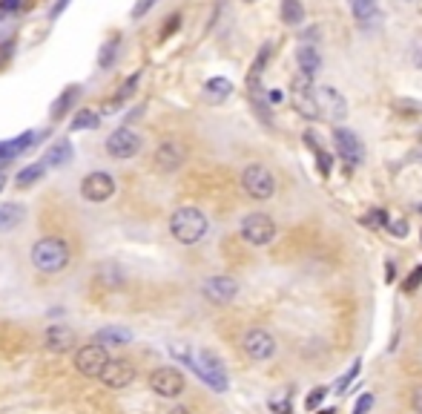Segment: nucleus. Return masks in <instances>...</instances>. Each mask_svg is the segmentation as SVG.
<instances>
[{"mask_svg": "<svg viewBox=\"0 0 422 414\" xmlns=\"http://www.w3.org/2000/svg\"><path fill=\"white\" fill-rule=\"evenodd\" d=\"M29 259H32V267L38 273H60V270H66L69 262H72V250H69V245L58 236H43L32 245Z\"/></svg>", "mask_w": 422, "mask_h": 414, "instance_id": "nucleus-1", "label": "nucleus"}, {"mask_svg": "<svg viewBox=\"0 0 422 414\" xmlns=\"http://www.w3.org/2000/svg\"><path fill=\"white\" fill-rule=\"evenodd\" d=\"M173 357H178L181 363H187L207 386H213L216 391H227V374H224V366H222V360L213 354V351H201L198 357H193L184 345H173Z\"/></svg>", "mask_w": 422, "mask_h": 414, "instance_id": "nucleus-2", "label": "nucleus"}, {"mask_svg": "<svg viewBox=\"0 0 422 414\" xmlns=\"http://www.w3.org/2000/svg\"><path fill=\"white\" fill-rule=\"evenodd\" d=\"M207 230H210V222L198 207H178L170 216V236L181 245H198L207 236Z\"/></svg>", "mask_w": 422, "mask_h": 414, "instance_id": "nucleus-3", "label": "nucleus"}, {"mask_svg": "<svg viewBox=\"0 0 422 414\" xmlns=\"http://www.w3.org/2000/svg\"><path fill=\"white\" fill-rule=\"evenodd\" d=\"M242 190L253 201H267V198L276 196V176L264 164H250L242 173Z\"/></svg>", "mask_w": 422, "mask_h": 414, "instance_id": "nucleus-4", "label": "nucleus"}, {"mask_svg": "<svg viewBox=\"0 0 422 414\" xmlns=\"http://www.w3.org/2000/svg\"><path fill=\"white\" fill-rule=\"evenodd\" d=\"M239 233H242V239H244L247 245H253V248H264V245H270V242L276 239L278 228H276V222H273L267 213H250V216L242 219Z\"/></svg>", "mask_w": 422, "mask_h": 414, "instance_id": "nucleus-5", "label": "nucleus"}, {"mask_svg": "<svg viewBox=\"0 0 422 414\" xmlns=\"http://www.w3.org/2000/svg\"><path fill=\"white\" fill-rule=\"evenodd\" d=\"M141 135L132 129V127H118V129H112L109 132V138H107V153H109V159H118V161H126V159H132V156H138L141 153Z\"/></svg>", "mask_w": 422, "mask_h": 414, "instance_id": "nucleus-6", "label": "nucleus"}, {"mask_svg": "<svg viewBox=\"0 0 422 414\" xmlns=\"http://www.w3.org/2000/svg\"><path fill=\"white\" fill-rule=\"evenodd\" d=\"M107 363H109V354H107V345H101V342L81 345L75 351V371L84 377H101Z\"/></svg>", "mask_w": 422, "mask_h": 414, "instance_id": "nucleus-7", "label": "nucleus"}, {"mask_svg": "<svg viewBox=\"0 0 422 414\" xmlns=\"http://www.w3.org/2000/svg\"><path fill=\"white\" fill-rule=\"evenodd\" d=\"M242 351H244L250 360L264 363V360H270V357L276 354V339H273V334L264 331V328H250V331H244V336H242Z\"/></svg>", "mask_w": 422, "mask_h": 414, "instance_id": "nucleus-8", "label": "nucleus"}, {"mask_svg": "<svg viewBox=\"0 0 422 414\" xmlns=\"http://www.w3.org/2000/svg\"><path fill=\"white\" fill-rule=\"evenodd\" d=\"M115 190H118L115 176H109V173H104V170H95V173L84 176V181H81V196H84L87 201H92V204L109 201V198L115 196Z\"/></svg>", "mask_w": 422, "mask_h": 414, "instance_id": "nucleus-9", "label": "nucleus"}, {"mask_svg": "<svg viewBox=\"0 0 422 414\" xmlns=\"http://www.w3.org/2000/svg\"><path fill=\"white\" fill-rule=\"evenodd\" d=\"M184 161H187V147L178 142V138H164L156 150V156H153V164L161 173H175L184 167Z\"/></svg>", "mask_w": 422, "mask_h": 414, "instance_id": "nucleus-10", "label": "nucleus"}, {"mask_svg": "<svg viewBox=\"0 0 422 414\" xmlns=\"http://www.w3.org/2000/svg\"><path fill=\"white\" fill-rule=\"evenodd\" d=\"M184 386H187L184 374H181L178 368H173V366L156 368V371L150 374V388H153L158 397H167V400H173V397H178V394L184 391Z\"/></svg>", "mask_w": 422, "mask_h": 414, "instance_id": "nucleus-11", "label": "nucleus"}, {"mask_svg": "<svg viewBox=\"0 0 422 414\" xmlns=\"http://www.w3.org/2000/svg\"><path fill=\"white\" fill-rule=\"evenodd\" d=\"M316 107H319V118L325 121H342L347 115V101L333 87H316Z\"/></svg>", "mask_w": 422, "mask_h": 414, "instance_id": "nucleus-12", "label": "nucleus"}, {"mask_svg": "<svg viewBox=\"0 0 422 414\" xmlns=\"http://www.w3.org/2000/svg\"><path fill=\"white\" fill-rule=\"evenodd\" d=\"M43 345H46V351L52 354H69L78 345V334L69 328L66 322H55L43 331Z\"/></svg>", "mask_w": 422, "mask_h": 414, "instance_id": "nucleus-13", "label": "nucleus"}, {"mask_svg": "<svg viewBox=\"0 0 422 414\" xmlns=\"http://www.w3.org/2000/svg\"><path fill=\"white\" fill-rule=\"evenodd\" d=\"M201 294H204L210 302H216V305H227V302L236 299L239 282L233 280V276H210V280L201 285Z\"/></svg>", "mask_w": 422, "mask_h": 414, "instance_id": "nucleus-14", "label": "nucleus"}, {"mask_svg": "<svg viewBox=\"0 0 422 414\" xmlns=\"http://www.w3.org/2000/svg\"><path fill=\"white\" fill-rule=\"evenodd\" d=\"M333 144H336L339 156H342L347 164H362L365 147H362V142H359L357 132H350V129H345V127H336V129H333Z\"/></svg>", "mask_w": 422, "mask_h": 414, "instance_id": "nucleus-15", "label": "nucleus"}, {"mask_svg": "<svg viewBox=\"0 0 422 414\" xmlns=\"http://www.w3.org/2000/svg\"><path fill=\"white\" fill-rule=\"evenodd\" d=\"M293 107L305 115V118H310V121H316L319 118V107H316V87H313V81L310 78H305V75H299L296 81H293Z\"/></svg>", "mask_w": 422, "mask_h": 414, "instance_id": "nucleus-16", "label": "nucleus"}, {"mask_svg": "<svg viewBox=\"0 0 422 414\" xmlns=\"http://www.w3.org/2000/svg\"><path fill=\"white\" fill-rule=\"evenodd\" d=\"M98 380H101L107 388H126V386L135 380V366H132L129 360H121V357H118V360H109Z\"/></svg>", "mask_w": 422, "mask_h": 414, "instance_id": "nucleus-17", "label": "nucleus"}, {"mask_svg": "<svg viewBox=\"0 0 422 414\" xmlns=\"http://www.w3.org/2000/svg\"><path fill=\"white\" fill-rule=\"evenodd\" d=\"M296 63H299V73L313 81L322 69V52L316 49V43H302L296 49Z\"/></svg>", "mask_w": 422, "mask_h": 414, "instance_id": "nucleus-18", "label": "nucleus"}, {"mask_svg": "<svg viewBox=\"0 0 422 414\" xmlns=\"http://www.w3.org/2000/svg\"><path fill=\"white\" fill-rule=\"evenodd\" d=\"M72 159H75V147H72V142H69V138H58V142L46 150L43 164H46V167H63V164H69Z\"/></svg>", "mask_w": 422, "mask_h": 414, "instance_id": "nucleus-19", "label": "nucleus"}, {"mask_svg": "<svg viewBox=\"0 0 422 414\" xmlns=\"http://www.w3.org/2000/svg\"><path fill=\"white\" fill-rule=\"evenodd\" d=\"M95 342L101 345H112V349H121V345L132 342V331L129 328H121V325H107L95 334Z\"/></svg>", "mask_w": 422, "mask_h": 414, "instance_id": "nucleus-20", "label": "nucleus"}, {"mask_svg": "<svg viewBox=\"0 0 422 414\" xmlns=\"http://www.w3.org/2000/svg\"><path fill=\"white\" fill-rule=\"evenodd\" d=\"M347 6H350V12H354L359 26H368L379 12V0H347Z\"/></svg>", "mask_w": 422, "mask_h": 414, "instance_id": "nucleus-21", "label": "nucleus"}, {"mask_svg": "<svg viewBox=\"0 0 422 414\" xmlns=\"http://www.w3.org/2000/svg\"><path fill=\"white\" fill-rule=\"evenodd\" d=\"M23 219H26V207L23 204H0V233L18 228Z\"/></svg>", "mask_w": 422, "mask_h": 414, "instance_id": "nucleus-22", "label": "nucleus"}, {"mask_svg": "<svg viewBox=\"0 0 422 414\" xmlns=\"http://www.w3.org/2000/svg\"><path fill=\"white\" fill-rule=\"evenodd\" d=\"M278 15H281V23H288V26H302L305 23V6L299 4V0H281Z\"/></svg>", "mask_w": 422, "mask_h": 414, "instance_id": "nucleus-23", "label": "nucleus"}, {"mask_svg": "<svg viewBox=\"0 0 422 414\" xmlns=\"http://www.w3.org/2000/svg\"><path fill=\"white\" fill-rule=\"evenodd\" d=\"M204 92H207V98L213 104H222V101H227L233 95V84L227 78H210L204 84Z\"/></svg>", "mask_w": 422, "mask_h": 414, "instance_id": "nucleus-24", "label": "nucleus"}, {"mask_svg": "<svg viewBox=\"0 0 422 414\" xmlns=\"http://www.w3.org/2000/svg\"><path fill=\"white\" fill-rule=\"evenodd\" d=\"M49 167L43 164V161H38V164H29V167H23V170H18V176H15V184L18 187H32L35 181H40L43 179V173H46Z\"/></svg>", "mask_w": 422, "mask_h": 414, "instance_id": "nucleus-25", "label": "nucleus"}, {"mask_svg": "<svg viewBox=\"0 0 422 414\" xmlns=\"http://www.w3.org/2000/svg\"><path fill=\"white\" fill-rule=\"evenodd\" d=\"M98 124H101V115L95 110H78L69 127H72V129H95Z\"/></svg>", "mask_w": 422, "mask_h": 414, "instance_id": "nucleus-26", "label": "nucleus"}, {"mask_svg": "<svg viewBox=\"0 0 422 414\" xmlns=\"http://www.w3.org/2000/svg\"><path fill=\"white\" fill-rule=\"evenodd\" d=\"M270 52H273V49H270V43H264V46H261V52L256 55V60H253V66H250V78H247V81H250V87H256V81L261 78L264 66H267V60H270Z\"/></svg>", "mask_w": 422, "mask_h": 414, "instance_id": "nucleus-27", "label": "nucleus"}, {"mask_svg": "<svg viewBox=\"0 0 422 414\" xmlns=\"http://www.w3.org/2000/svg\"><path fill=\"white\" fill-rule=\"evenodd\" d=\"M98 282H101V285L115 288V285H121V282H124V270H121L118 265H104V267L98 270Z\"/></svg>", "mask_w": 422, "mask_h": 414, "instance_id": "nucleus-28", "label": "nucleus"}, {"mask_svg": "<svg viewBox=\"0 0 422 414\" xmlns=\"http://www.w3.org/2000/svg\"><path fill=\"white\" fill-rule=\"evenodd\" d=\"M75 98H78V87H69V90H66V92H63V95H60V98L52 104L49 115H52V118H60V115H63L69 107H72V101H75Z\"/></svg>", "mask_w": 422, "mask_h": 414, "instance_id": "nucleus-29", "label": "nucleus"}, {"mask_svg": "<svg viewBox=\"0 0 422 414\" xmlns=\"http://www.w3.org/2000/svg\"><path fill=\"white\" fill-rule=\"evenodd\" d=\"M313 153H316V164H319V173H322V176L328 179V176H330V170H333V156H330L328 150H322V147H316Z\"/></svg>", "mask_w": 422, "mask_h": 414, "instance_id": "nucleus-30", "label": "nucleus"}, {"mask_svg": "<svg viewBox=\"0 0 422 414\" xmlns=\"http://www.w3.org/2000/svg\"><path fill=\"white\" fill-rule=\"evenodd\" d=\"M388 233L391 236H399V239H405L408 236V222H405V216H396V219H388Z\"/></svg>", "mask_w": 422, "mask_h": 414, "instance_id": "nucleus-31", "label": "nucleus"}, {"mask_svg": "<svg viewBox=\"0 0 422 414\" xmlns=\"http://www.w3.org/2000/svg\"><path fill=\"white\" fill-rule=\"evenodd\" d=\"M419 285H422V267H413V270L408 273V280L402 282V291H405V294H413Z\"/></svg>", "mask_w": 422, "mask_h": 414, "instance_id": "nucleus-32", "label": "nucleus"}, {"mask_svg": "<svg viewBox=\"0 0 422 414\" xmlns=\"http://www.w3.org/2000/svg\"><path fill=\"white\" fill-rule=\"evenodd\" d=\"M138 78H141L138 73H135V75H129V78L121 84V90H118V95H115V101H126V98L135 92V87H138Z\"/></svg>", "mask_w": 422, "mask_h": 414, "instance_id": "nucleus-33", "label": "nucleus"}, {"mask_svg": "<svg viewBox=\"0 0 422 414\" xmlns=\"http://www.w3.org/2000/svg\"><path fill=\"white\" fill-rule=\"evenodd\" d=\"M359 366H362V363L357 360V363H354V368H350V371H347V374H345V377H342V380L336 383V394H345V388H347L350 383L357 380V374H359Z\"/></svg>", "mask_w": 422, "mask_h": 414, "instance_id": "nucleus-34", "label": "nucleus"}, {"mask_svg": "<svg viewBox=\"0 0 422 414\" xmlns=\"http://www.w3.org/2000/svg\"><path fill=\"white\" fill-rule=\"evenodd\" d=\"M115 46H118L115 41H112V43H104V49H101V55H98V66H101V69H107V66L112 63V58H115Z\"/></svg>", "mask_w": 422, "mask_h": 414, "instance_id": "nucleus-35", "label": "nucleus"}, {"mask_svg": "<svg viewBox=\"0 0 422 414\" xmlns=\"http://www.w3.org/2000/svg\"><path fill=\"white\" fill-rule=\"evenodd\" d=\"M153 6H156V0H138V4L132 6V18H135V21H138V18H144Z\"/></svg>", "mask_w": 422, "mask_h": 414, "instance_id": "nucleus-36", "label": "nucleus"}, {"mask_svg": "<svg viewBox=\"0 0 422 414\" xmlns=\"http://www.w3.org/2000/svg\"><path fill=\"white\" fill-rule=\"evenodd\" d=\"M325 397H328V388H325V386H319V388H313V391H310V397L305 400V405H308V408H316Z\"/></svg>", "mask_w": 422, "mask_h": 414, "instance_id": "nucleus-37", "label": "nucleus"}, {"mask_svg": "<svg viewBox=\"0 0 422 414\" xmlns=\"http://www.w3.org/2000/svg\"><path fill=\"white\" fill-rule=\"evenodd\" d=\"M371 408H374V394H362L354 405V414H368Z\"/></svg>", "mask_w": 422, "mask_h": 414, "instance_id": "nucleus-38", "label": "nucleus"}, {"mask_svg": "<svg viewBox=\"0 0 422 414\" xmlns=\"http://www.w3.org/2000/svg\"><path fill=\"white\" fill-rule=\"evenodd\" d=\"M178 26H181V15H173V18L167 21V26L161 29V41H167V38H170V35H173Z\"/></svg>", "mask_w": 422, "mask_h": 414, "instance_id": "nucleus-39", "label": "nucleus"}, {"mask_svg": "<svg viewBox=\"0 0 422 414\" xmlns=\"http://www.w3.org/2000/svg\"><path fill=\"white\" fill-rule=\"evenodd\" d=\"M365 225H388V213L385 211H371L365 216Z\"/></svg>", "mask_w": 422, "mask_h": 414, "instance_id": "nucleus-40", "label": "nucleus"}, {"mask_svg": "<svg viewBox=\"0 0 422 414\" xmlns=\"http://www.w3.org/2000/svg\"><path fill=\"white\" fill-rule=\"evenodd\" d=\"M411 408H413V414H422V386H416L411 391Z\"/></svg>", "mask_w": 422, "mask_h": 414, "instance_id": "nucleus-41", "label": "nucleus"}, {"mask_svg": "<svg viewBox=\"0 0 422 414\" xmlns=\"http://www.w3.org/2000/svg\"><path fill=\"white\" fill-rule=\"evenodd\" d=\"M285 98H288V92H285V90H278V87L267 90V101H270V104H281Z\"/></svg>", "mask_w": 422, "mask_h": 414, "instance_id": "nucleus-42", "label": "nucleus"}, {"mask_svg": "<svg viewBox=\"0 0 422 414\" xmlns=\"http://www.w3.org/2000/svg\"><path fill=\"white\" fill-rule=\"evenodd\" d=\"M66 6H69V0H58V4L49 9V21H58V18H60V12H63Z\"/></svg>", "mask_w": 422, "mask_h": 414, "instance_id": "nucleus-43", "label": "nucleus"}, {"mask_svg": "<svg viewBox=\"0 0 422 414\" xmlns=\"http://www.w3.org/2000/svg\"><path fill=\"white\" fill-rule=\"evenodd\" d=\"M23 6V0H0V9L4 12H18Z\"/></svg>", "mask_w": 422, "mask_h": 414, "instance_id": "nucleus-44", "label": "nucleus"}, {"mask_svg": "<svg viewBox=\"0 0 422 414\" xmlns=\"http://www.w3.org/2000/svg\"><path fill=\"white\" fill-rule=\"evenodd\" d=\"M411 63H413L416 69H422V43H416V46L411 49Z\"/></svg>", "mask_w": 422, "mask_h": 414, "instance_id": "nucleus-45", "label": "nucleus"}, {"mask_svg": "<svg viewBox=\"0 0 422 414\" xmlns=\"http://www.w3.org/2000/svg\"><path fill=\"white\" fill-rule=\"evenodd\" d=\"M4 187H6V176L0 173V193H4Z\"/></svg>", "mask_w": 422, "mask_h": 414, "instance_id": "nucleus-46", "label": "nucleus"}, {"mask_svg": "<svg viewBox=\"0 0 422 414\" xmlns=\"http://www.w3.org/2000/svg\"><path fill=\"white\" fill-rule=\"evenodd\" d=\"M319 414H336V408H322Z\"/></svg>", "mask_w": 422, "mask_h": 414, "instance_id": "nucleus-47", "label": "nucleus"}, {"mask_svg": "<svg viewBox=\"0 0 422 414\" xmlns=\"http://www.w3.org/2000/svg\"><path fill=\"white\" fill-rule=\"evenodd\" d=\"M416 213H422V201H416Z\"/></svg>", "mask_w": 422, "mask_h": 414, "instance_id": "nucleus-48", "label": "nucleus"}, {"mask_svg": "<svg viewBox=\"0 0 422 414\" xmlns=\"http://www.w3.org/2000/svg\"><path fill=\"white\" fill-rule=\"evenodd\" d=\"M419 15H422V0H419Z\"/></svg>", "mask_w": 422, "mask_h": 414, "instance_id": "nucleus-49", "label": "nucleus"}, {"mask_svg": "<svg viewBox=\"0 0 422 414\" xmlns=\"http://www.w3.org/2000/svg\"><path fill=\"white\" fill-rule=\"evenodd\" d=\"M244 4H253V0H244Z\"/></svg>", "mask_w": 422, "mask_h": 414, "instance_id": "nucleus-50", "label": "nucleus"}, {"mask_svg": "<svg viewBox=\"0 0 422 414\" xmlns=\"http://www.w3.org/2000/svg\"><path fill=\"white\" fill-rule=\"evenodd\" d=\"M419 239H422V230H419Z\"/></svg>", "mask_w": 422, "mask_h": 414, "instance_id": "nucleus-51", "label": "nucleus"}, {"mask_svg": "<svg viewBox=\"0 0 422 414\" xmlns=\"http://www.w3.org/2000/svg\"><path fill=\"white\" fill-rule=\"evenodd\" d=\"M416 4H419V0H416Z\"/></svg>", "mask_w": 422, "mask_h": 414, "instance_id": "nucleus-52", "label": "nucleus"}]
</instances>
